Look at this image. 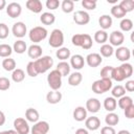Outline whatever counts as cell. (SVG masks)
Masks as SVG:
<instances>
[{
  "label": "cell",
  "mask_w": 134,
  "mask_h": 134,
  "mask_svg": "<svg viewBox=\"0 0 134 134\" xmlns=\"http://www.w3.org/2000/svg\"><path fill=\"white\" fill-rule=\"evenodd\" d=\"M71 42L74 46L82 47L85 50H88L92 47V38L88 34H75L71 38Z\"/></svg>",
  "instance_id": "1"
},
{
  "label": "cell",
  "mask_w": 134,
  "mask_h": 134,
  "mask_svg": "<svg viewBox=\"0 0 134 134\" xmlns=\"http://www.w3.org/2000/svg\"><path fill=\"white\" fill-rule=\"evenodd\" d=\"M34 63H35V67L38 74L45 73L53 66V59L50 55H42L41 58L34 61Z\"/></svg>",
  "instance_id": "2"
},
{
  "label": "cell",
  "mask_w": 134,
  "mask_h": 134,
  "mask_svg": "<svg viewBox=\"0 0 134 134\" xmlns=\"http://www.w3.org/2000/svg\"><path fill=\"white\" fill-rule=\"evenodd\" d=\"M112 86H113V84H112L111 79H102L100 77L99 80H96L95 82H93L91 89L96 94H103V93L111 90Z\"/></svg>",
  "instance_id": "3"
},
{
  "label": "cell",
  "mask_w": 134,
  "mask_h": 134,
  "mask_svg": "<svg viewBox=\"0 0 134 134\" xmlns=\"http://www.w3.org/2000/svg\"><path fill=\"white\" fill-rule=\"evenodd\" d=\"M48 31L45 27L43 26H35L32 27L29 32H28V38L31 42H34V44H38L41 41L45 40L47 38Z\"/></svg>",
  "instance_id": "4"
},
{
  "label": "cell",
  "mask_w": 134,
  "mask_h": 134,
  "mask_svg": "<svg viewBox=\"0 0 134 134\" xmlns=\"http://www.w3.org/2000/svg\"><path fill=\"white\" fill-rule=\"evenodd\" d=\"M48 44L52 48H60L64 44V34L61 29L54 28L50 32V37L48 39Z\"/></svg>",
  "instance_id": "5"
},
{
  "label": "cell",
  "mask_w": 134,
  "mask_h": 134,
  "mask_svg": "<svg viewBox=\"0 0 134 134\" xmlns=\"http://www.w3.org/2000/svg\"><path fill=\"white\" fill-rule=\"evenodd\" d=\"M47 83L51 90H59L62 87V75L57 70H51L47 75Z\"/></svg>",
  "instance_id": "6"
},
{
  "label": "cell",
  "mask_w": 134,
  "mask_h": 134,
  "mask_svg": "<svg viewBox=\"0 0 134 134\" xmlns=\"http://www.w3.org/2000/svg\"><path fill=\"white\" fill-rule=\"evenodd\" d=\"M14 130H16L18 134H28L30 132V127L25 118L17 117L14 120Z\"/></svg>",
  "instance_id": "7"
},
{
  "label": "cell",
  "mask_w": 134,
  "mask_h": 134,
  "mask_svg": "<svg viewBox=\"0 0 134 134\" xmlns=\"http://www.w3.org/2000/svg\"><path fill=\"white\" fill-rule=\"evenodd\" d=\"M49 124L45 120H39L34 124V126L30 128L31 134H47L49 132Z\"/></svg>",
  "instance_id": "8"
},
{
  "label": "cell",
  "mask_w": 134,
  "mask_h": 134,
  "mask_svg": "<svg viewBox=\"0 0 134 134\" xmlns=\"http://www.w3.org/2000/svg\"><path fill=\"white\" fill-rule=\"evenodd\" d=\"M108 39H109L110 45L112 47L113 46L119 47V46H121V44L125 41V36H124V34L120 30H114V31H112L110 34V36L108 37Z\"/></svg>",
  "instance_id": "9"
},
{
  "label": "cell",
  "mask_w": 134,
  "mask_h": 134,
  "mask_svg": "<svg viewBox=\"0 0 134 134\" xmlns=\"http://www.w3.org/2000/svg\"><path fill=\"white\" fill-rule=\"evenodd\" d=\"M73 21L77 25H86L90 22V15L86 10H76L73 14Z\"/></svg>",
  "instance_id": "10"
},
{
  "label": "cell",
  "mask_w": 134,
  "mask_h": 134,
  "mask_svg": "<svg viewBox=\"0 0 134 134\" xmlns=\"http://www.w3.org/2000/svg\"><path fill=\"white\" fill-rule=\"evenodd\" d=\"M22 13V6L18 2H10L6 5V14L10 18H18Z\"/></svg>",
  "instance_id": "11"
},
{
  "label": "cell",
  "mask_w": 134,
  "mask_h": 134,
  "mask_svg": "<svg viewBox=\"0 0 134 134\" xmlns=\"http://www.w3.org/2000/svg\"><path fill=\"white\" fill-rule=\"evenodd\" d=\"M12 32L16 38L21 39V38L25 37V35L27 34V27L24 22L19 21V22L14 23V25L12 27Z\"/></svg>",
  "instance_id": "12"
},
{
  "label": "cell",
  "mask_w": 134,
  "mask_h": 134,
  "mask_svg": "<svg viewBox=\"0 0 134 134\" xmlns=\"http://www.w3.org/2000/svg\"><path fill=\"white\" fill-rule=\"evenodd\" d=\"M115 57L118 61L122 62V63H126L130 60L131 58V51L128 47L126 46H119L117 47V49L115 50Z\"/></svg>",
  "instance_id": "13"
},
{
  "label": "cell",
  "mask_w": 134,
  "mask_h": 134,
  "mask_svg": "<svg viewBox=\"0 0 134 134\" xmlns=\"http://www.w3.org/2000/svg\"><path fill=\"white\" fill-rule=\"evenodd\" d=\"M102 62H103V58L97 52H91V53H89L86 57V61H85V63H87V65L89 67H92V68L99 66L102 64Z\"/></svg>",
  "instance_id": "14"
},
{
  "label": "cell",
  "mask_w": 134,
  "mask_h": 134,
  "mask_svg": "<svg viewBox=\"0 0 134 134\" xmlns=\"http://www.w3.org/2000/svg\"><path fill=\"white\" fill-rule=\"evenodd\" d=\"M70 67H72L74 70H81L85 65V59L81 54H73L70 57Z\"/></svg>",
  "instance_id": "15"
},
{
  "label": "cell",
  "mask_w": 134,
  "mask_h": 134,
  "mask_svg": "<svg viewBox=\"0 0 134 134\" xmlns=\"http://www.w3.org/2000/svg\"><path fill=\"white\" fill-rule=\"evenodd\" d=\"M100 102L97 99V98H94V97H91L89 98L87 102H86V110L87 112H90V113H97L100 109Z\"/></svg>",
  "instance_id": "16"
},
{
  "label": "cell",
  "mask_w": 134,
  "mask_h": 134,
  "mask_svg": "<svg viewBox=\"0 0 134 134\" xmlns=\"http://www.w3.org/2000/svg\"><path fill=\"white\" fill-rule=\"evenodd\" d=\"M85 126L87 130L96 131L100 127V120L97 116H90L85 119Z\"/></svg>",
  "instance_id": "17"
},
{
  "label": "cell",
  "mask_w": 134,
  "mask_h": 134,
  "mask_svg": "<svg viewBox=\"0 0 134 134\" xmlns=\"http://www.w3.org/2000/svg\"><path fill=\"white\" fill-rule=\"evenodd\" d=\"M43 49L39 44H32L27 48V54L30 59H35V61L42 57Z\"/></svg>",
  "instance_id": "18"
},
{
  "label": "cell",
  "mask_w": 134,
  "mask_h": 134,
  "mask_svg": "<svg viewBox=\"0 0 134 134\" xmlns=\"http://www.w3.org/2000/svg\"><path fill=\"white\" fill-rule=\"evenodd\" d=\"M62 97L63 95L59 90H51L46 94V100L48 104H51V105L59 104L62 100Z\"/></svg>",
  "instance_id": "19"
},
{
  "label": "cell",
  "mask_w": 134,
  "mask_h": 134,
  "mask_svg": "<svg viewBox=\"0 0 134 134\" xmlns=\"http://www.w3.org/2000/svg\"><path fill=\"white\" fill-rule=\"evenodd\" d=\"M25 5L28 8V10H30L35 14H39L43 9V4L40 0H27Z\"/></svg>",
  "instance_id": "20"
},
{
  "label": "cell",
  "mask_w": 134,
  "mask_h": 134,
  "mask_svg": "<svg viewBox=\"0 0 134 134\" xmlns=\"http://www.w3.org/2000/svg\"><path fill=\"white\" fill-rule=\"evenodd\" d=\"M72 116H73L74 120H76V121H84L87 118V110H86V108H84L82 106L76 107L73 110Z\"/></svg>",
  "instance_id": "21"
},
{
  "label": "cell",
  "mask_w": 134,
  "mask_h": 134,
  "mask_svg": "<svg viewBox=\"0 0 134 134\" xmlns=\"http://www.w3.org/2000/svg\"><path fill=\"white\" fill-rule=\"evenodd\" d=\"M112 23H113L112 17L109 16V15H102L98 18V24H99V26H100V28L103 30L109 29L112 26Z\"/></svg>",
  "instance_id": "22"
},
{
  "label": "cell",
  "mask_w": 134,
  "mask_h": 134,
  "mask_svg": "<svg viewBox=\"0 0 134 134\" xmlns=\"http://www.w3.org/2000/svg\"><path fill=\"white\" fill-rule=\"evenodd\" d=\"M82 81H83V75L80 71H74V72L70 73L68 76V84L73 87L79 86L82 83Z\"/></svg>",
  "instance_id": "23"
},
{
  "label": "cell",
  "mask_w": 134,
  "mask_h": 134,
  "mask_svg": "<svg viewBox=\"0 0 134 134\" xmlns=\"http://www.w3.org/2000/svg\"><path fill=\"white\" fill-rule=\"evenodd\" d=\"M39 118H40V114H39L37 109H34V108L26 109V111H25V119L27 121H30V122L35 124V122L39 121Z\"/></svg>",
  "instance_id": "24"
},
{
  "label": "cell",
  "mask_w": 134,
  "mask_h": 134,
  "mask_svg": "<svg viewBox=\"0 0 134 134\" xmlns=\"http://www.w3.org/2000/svg\"><path fill=\"white\" fill-rule=\"evenodd\" d=\"M103 106L108 112H114V110L117 107V100H116V98H114L112 96H108L104 99Z\"/></svg>",
  "instance_id": "25"
},
{
  "label": "cell",
  "mask_w": 134,
  "mask_h": 134,
  "mask_svg": "<svg viewBox=\"0 0 134 134\" xmlns=\"http://www.w3.org/2000/svg\"><path fill=\"white\" fill-rule=\"evenodd\" d=\"M40 21L44 25H51L55 21V16L50 12H45L42 13V15L40 16Z\"/></svg>",
  "instance_id": "26"
},
{
  "label": "cell",
  "mask_w": 134,
  "mask_h": 134,
  "mask_svg": "<svg viewBox=\"0 0 134 134\" xmlns=\"http://www.w3.org/2000/svg\"><path fill=\"white\" fill-rule=\"evenodd\" d=\"M111 80H114L116 82H122L126 80V76H125V73L121 69L120 66L118 67H113L112 69V73H111Z\"/></svg>",
  "instance_id": "27"
},
{
  "label": "cell",
  "mask_w": 134,
  "mask_h": 134,
  "mask_svg": "<svg viewBox=\"0 0 134 134\" xmlns=\"http://www.w3.org/2000/svg\"><path fill=\"white\" fill-rule=\"evenodd\" d=\"M108 37H109V35H108V32H107L106 30L99 29V30L95 31L93 39H94V41H95L96 43H98V44H105V43L108 41Z\"/></svg>",
  "instance_id": "28"
},
{
  "label": "cell",
  "mask_w": 134,
  "mask_h": 134,
  "mask_svg": "<svg viewBox=\"0 0 134 134\" xmlns=\"http://www.w3.org/2000/svg\"><path fill=\"white\" fill-rule=\"evenodd\" d=\"M13 51H15L16 53H19V54H22L25 51H27V45H26L25 41H23L21 39L17 40L13 45Z\"/></svg>",
  "instance_id": "29"
},
{
  "label": "cell",
  "mask_w": 134,
  "mask_h": 134,
  "mask_svg": "<svg viewBox=\"0 0 134 134\" xmlns=\"http://www.w3.org/2000/svg\"><path fill=\"white\" fill-rule=\"evenodd\" d=\"M70 68L71 67H70L69 63H67L66 61H61L60 63H58L55 69L61 73L62 76H67L70 73Z\"/></svg>",
  "instance_id": "30"
},
{
  "label": "cell",
  "mask_w": 134,
  "mask_h": 134,
  "mask_svg": "<svg viewBox=\"0 0 134 134\" xmlns=\"http://www.w3.org/2000/svg\"><path fill=\"white\" fill-rule=\"evenodd\" d=\"M105 122H106L107 126H110V127L116 126L119 122V116H118V114H116L114 112H109L105 116Z\"/></svg>",
  "instance_id": "31"
},
{
  "label": "cell",
  "mask_w": 134,
  "mask_h": 134,
  "mask_svg": "<svg viewBox=\"0 0 134 134\" xmlns=\"http://www.w3.org/2000/svg\"><path fill=\"white\" fill-rule=\"evenodd\" d=\"M55 55L59 60L61 61H66L67 59H70L71 53H70V49L67 47H60L58 48V50L55 51Z\"/></svg>",
  "instance_id": "32"
},
{
  "label": "cell",
  "mask_w": 134,
  "mask_h": 134,
  "mask_svg": "<svg viewBox=\"0 0 134 134\" xmlns=\"http://www.w3.org/2000/svg\"><path fill=\"white\" fill-rule=\"evenodd\" d=\"M117 105H118V107H119L120 109L125 110V109L129 108L130 106H132V105H134V104H133V99H132V97H131V96L124 95V96H121V97H119V98H118Z\"/></svg>",
  "instance_id": "33"
},
{
  "label": "cell",
  "mask_w": 134,
  "mask_h": 134,
  "mask_svg": "<svg viewBox=\"0 0 134 134\" xmlns=\"http://www.w3.org/2000/svg\"><path fill=\"white\" fill-rule=\"evenodd\" d=\"M114 53V49H113V47L110 45V44H107V43H105V44H103L102 46H100V48H99V54H100V57L103 58H110L112 54Z\"/></svg>",
  "instance_id": "34"
},
{
  "label": "cell",
  "mask_w": 134,
  "mask_h": 134,
  "mask_svg": "<svg viewBox=\"0 0 134 134\" xmlns=\"http://www.w3.org/2000/svg\"><path fill=\"white\" fill-rule=\"evenodd\" d=\"M111 15L113 17H115L116 19H124L127 15V13L118 5V4H114L112 7H111Z\"/></svg>",
  "instance_id": "35"
},
{
  "label": "cell",
  "mask_w": 134,
  "mask_h": 134,
  "mask_svg": "<svg viewBox=\"0 0 134 134\" xmlns=\"http://www.w3.org/2000/svg\"><path fill=\"white\" fill-rule=\"evenodd\" d=\"M25 79V72L23 69L21 68H16L13 72H12V80L15 83H21L22 81H24Z\"/></svg>",
  "instance_id": "36"
},
{
  "label": "cell",
  "mask_w": 134,
  "mask_h": 134,
  "mask_svg": "<svg viewBox=\"0 0 134 134\" xmlns=\"http://www.w3.org/2000/svg\"><path fill=\"white\" fill-rule=\"evenodd\" d=\"M2 67L6 71H14L16 69V61L12 58H6L2 61Z\"/></svg>",
  "instance_id": "37"
},
{
  "label": "cell",
  "mask_w": 134,
  "mask_h": 134,
  "mask_svg": "<svg viewBox=\"0 0 134 134\" xmlns=\"http://www.w3.org/2000/svg\"><path fill=\"white\" fill-rule=\"evenodd\" d=\"M111 94H112V97L114 98H119L124 95H126V90L124 88V86L121 85H116L114 87L111 88Z\"/></svg>",
  "instance_id": "38"
},
{
  "label": "cell",
  "mask_w": 134,
  "mask_h": 134,
  "mask_svg": "<svg viewBox=\"0 0 134 134\" xmlns=\"http://www.w3.org/2000/svg\"><path fill=\"white\" fill-rule=\"evenodd\" d=\"M119 27L121 29V32L122 31H126V32L130 31L133 28V21L129 18H124V19H121V21L119 23Z\"/></svg>",
  "instance_id": "39"
},
{
  "label": "cell",
  "mask_w": 134,
  "mask_h": 134,
  "mask_svg": "<svg viewBox=\"0 0 134 134\" xmlns=\"http://www.w3.org/2000/svg\"><path fill=\"white\" fill-rule=\"evenodd\" d=\"M13 53V47L8 44H0V57L1 58H9Z\"/></svg>",
  "instance_id": "40"
},
{
  "label": "cell",
  "mask_w": 134,
  "mask_h": 134,
  "mask_svg": "<svg viewBox=\"0 0 134 134\" xmlns=\"http://www.w3.org/2000/svg\"><path fill=\"white\" fill-rule=\"evenodd\" d=\"M61 7H62V10L66 14H70L73 12L74 9V2L72 0H64L62 3H61Z\"/></svg>",
  "instance_id": "41"
},
{
  "label": "cell",
  "mask_w": 134,
  "mask_h": 134,
  "mask_svg": "<svg viewBox=\"0 0 134 134\" xmlns=\"http://www.w3.org/2000/svg\"><path fill=\"white\" fill-rule=\"evenodd\" d=\"M127 14L134 9V1L133 0H121L118 4Z\"/></svg>",
  "instance_id": "42"
},
{
  "label": "cell",
  "mask_w": 134,
  "mask_h": 134,
  "mask_svg": "<svg viewBox=\"0 0 134 134\" xmlns=\"http://www.w3.org/2000/svg\"><path fill=\"white\" fill-rule=\"evenodd\" d=\"M120 67H121V69H122V71L125 73L126 79H129V77L132 76V74H133V67H132V65L130 63H128V62L122 63L120 65Z\"/></svg>",
  "instance_id": "43"
},
{
  "label": "cell",
  "mask_w": 134,
  "mask_h": 134,
  "mask_svg": "<svg viewBox=\"0 0 134 134\" xmlns=\"http://www.w3.org/2000/svg\"><path fill=\"white\" fill-rule=\"evenodd\" d=\"M82 6L87 10H93L96 8V1L95 0H83Z\"/></svg>",
  "instance_id": "44"
},
{
  "label": "cell",
  "mask_w": 134,
  "mask_h": 134,
  "mask_svg": "<svg viewBox=\"0 0 134 134\" xmlns=\"http://www.w3.org/2000/svg\"><path fill=\"white\" fill-rule=\"evenodd\" d=\"M26 73H27L29 76H31V77H36V76L38 75V72H37V70H36L34 61L28 62V64H27V66H26Z\"/></svg>",
  "instance_id": "45"
},
{
  "label": "cell",
  "mask_w": 134,
  "mask_h": 134,
  "mask_svg": "<svg viewBox=\"0 0 134 134\" xmlns=\"http://www.w3.org/2000/svg\"><path fill=\"white\" fill-rule=\"evenodd\" d=\"M112 66H105L100 70V77L102 79H111V73H112Z\"/></svg>",
  "instance_id": "46"
},
{
  "label": "cell",
  "mask_w": 134,
  "mask_h": 134,
  "mask_svg": "<svg viewBox=\"0 0 134 134\" xmlns=\"http://www.w3.org/2000/svg\"><path fill=\"white\" fill-rule=\"evenodd\" d=\"M9 87H10V81L5 76H1L0 77V91H6L9 89Z\"/></svg>",
  "instance_id": "47"
},
{
  "label": "cell",
  "mask_w": 134,
  "mask_h": 134,
  "mask_svg": "<svg viewBox=\"0 0 134 134\" xmlns=\"http://www.w3.org/2000/svg\"><path fill=\"white\" fill-rule=\"evenodd\" d=\"M9 34V28L5 23H0V39H6Z\"/></svg>",
  "instance_id": "48"
},
{
  "label": "cell",
  "mask_w": 134,
  "mask_h": 134,
  "mask_svg": "<svg viewBox=\"0 0 134 134\" xmlns=\"http://www.w3.org/2000/svg\"><path fill=\"white\" fill-rule=\"evenodd\" d=\"M45 5H46V7L48 9L54 10V9H57L61 5V2L59 0H47L46 3H45Z\"/></svg>",
  "instance_id": "49"
},
{
  "label": "cell",
  "mask_w": 134,
  "mask_h": 134,
  "mask_svg": "<svg viewBox=\"0 0 134 134\" xmlns=\"http://www.w3.org/2000/svg\"><path fill=\"white\" fill-rule=\"evenodd\" d=\"M124 111H125V116H126L127 118H129V119L134 118V105L130 106L129 108L125 109Z\"/></svg>",
  "instance_id": "50"
},
{
  "label": "cell",
  "mask_w": 134,
  "mask_h": 134,
  "mask_svg": "<svg viewBox=\"0 0 134 134\" xmlns=\"http://www.w3.org/2000/svg\"><path fill=\"white\" fill-rule=\"evenodd\" d=\"M100 134H116V131L113 127L105 126L100 129Z\"/></svg>",
  "instance_id": "51"
},
{
  "label": "cell",
  "mask_w": 134,
  "mask_h": 134,
  "mask_svg": "<svg viewBox=\"0 0 134 134\" xmlns=\"http://www.w3.org/2000/svg\"><path fill=\"white\" fill-rule=\"evenodd\" d=\"M124 88H125V90L128 91V92H133V91H134V81H133V80L127 81Z\"/></svg>",
  "instance_id": "52"
},
{
  "label": "cell",
  "mask_w": 134,
  "mask_h": 134,
  "mask_svg": "<svg viewBox=\"0 0 134 134\" xmlns=\"http://www.w3.org/2000/svg\"><path fill=\"white\" fill-rule=\"evenodd\" d=\"M5 120H6L5 114L3 113V111L0 110V126H3V125L5 124Z\"/></svg>",
  "instance_id": "53"
},
{
  "label": "cell",
  "mask_w": 134,
  "mask_h": 134,
  "mask_svg": "<svg viewBox=\"0 0 134 134\" xmlns=\"http://www.w3.org/2000/svg\"><path fill=\"white\" fill-rule=\"evenodd\" d=\"M75 134H89L88 130L87 129H84V128H80L75 131Z\"/></svg>",
  "instance_id": "54"
},
{
  "label": "cell",
  "mask_w": 134,
  "mask_h": 134,
  "mask_svg": "<svg viewBox=\"0 0 134 134\" xmlns=\"http://www.w3.org/2000/svg\"><path fill=\"white\" fill-rule=\"evenodd\" d=\"M6 7V1L5 0H0V10Z\"/></svg>",
  "instance_id": "55"
},
{
  "label": "cell",
  "mask_w": 134,
  "mask_h": 134,
  "mask_svg": "<svg viewBox=\"0 0 134 134\" xmlns=\"http://www.w3.org/2000/svg\"><path fill=\"white\" fill-rule=\"evenodd\" d=\"M4 133L5 134H18L16 130H6V131H4Z\"/></svg>",
  "instance_id": "56"
},
{
  "label": "cell",
  "mask_w": 134,
  "mask_h": 134,
  "mask_svg": "<svg viewBox=\"0 0 134 134\" xmlns=\"http://www.w3.org/2000/svg\"><path fill=\"white\" fill-rule=\"evenodd\" d=\"M117 134H131V133L128 130H120V131L117 132Z\"/></svg>",
  "instance_id": "57"
},
{
  "label": "cell",
  "mask_w": 134,
  "mask_h": 134,
  "mask_svg": "<svg viewBox=\"0 0 134 134\" xmlns=\"http://www.w3.org/2000/svg\"><path fill=\"white\" fill-rule=\"evenodd\" d=\"M108 1V3H116L117 1L116 0H107Z\"/></svg>",
  "instance_id": "58"
},
{
  "label": "cell",
  "mask_w": 134,
  "mask_h": 134,
  "mask_svg": "<svg viewBox=\"0 0 134 134\" xmlns=\"http://www.w3.org/2000/svg\"><path fill=\"white\" fill-rule=\"evenodd\" d=\"M0 134H5V133H4V131H2V132H0Z\"/></svg>",
  "instance_id": "59"
}]
</instances>
